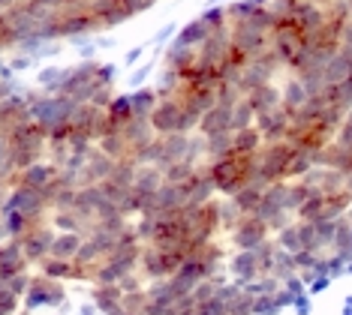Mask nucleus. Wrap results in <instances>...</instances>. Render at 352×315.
Here are the masks:
<instances>
[{"mask_svg": "<svg viewBox=\"0 0 352 315\" xmlns=\"http://www.w3.org/2000/svg\"><path fill=\"white\" fill-rule=\"evenodd\" d=\"M256 165H259V153H226L220 159H208V177L214 180V189L223 196H235L244 183H253Z\"/></svg>", "mask_w": 352, "mask_h": 315, "instance_id": "obj_1", "label": "nucleus"}, {"mask_svg": "<svg viewBox=\"0 0 352 315\" xmlns=\"http://www.w3.org/2000/svg\"><path fill=\"white\" fill-rule=\"evenodd\" d=\"M30 120L43 129V132H54L58 126H67L73 120L78 102L63 93H45V96H30Z\"/></svg>", "mask_w": 352, "mask_h": 315, "instance_id": "obj_2", "label": "nucleus"}, {"mask_svg": "<svg viewBox=\"0 0 352 315\" xmlns=\"http://www.w3.org/2000/svg\"><path fill=\"white\" fill-rule=\"evenodd\" d=\"M151 126L157 135H169V132H184V105L178 96H166L157 102V108L151 111Z\"/></svg>", "mask_w": 352, "mask_h": 315, "instance_id": "obj_3", "label": "nucleus"}, {"mask_svg": "<svg viewBox=\"0 0 352 315\" xmlns=\"http://www.w3.org/2000/svg\"><path fill=\"white\" fill-rule=\"evenodd\" d=\"M229 36H232V45L238 48V51H244L247 58H256L259 51H265L271 45V34L265 30L253 27L250 21H235L229 24Z\"/></svg>", "mask_w": 352, "mask_h": 315, "instance_id": "obj_4", "label": "nucleus"}, {"mask_svg": "<svg viewBox=\"0 0 352 315\" xmlns=\"http://www.w3.org/2000/svg\"><path fill=\"white\" fill-rule=\"evenodd\" d=\"M118 159L115 156H109L106 150H100V148H91V153L85 156V163L82 168H78V180H82V187H87V183H102V180H109V174H111V168H115Z\"/></svg>", "mask_w": 352, "mask_h": 315, "instance_id": "obj_5", "label": "nucleus"}, {"mask_svg": "<svg viewBox=\"0 0 352 315\" xmlns=\"http://www.w3.org/2000/svg\"><path fill=\"white\" fill-rule=\"evenodd\" d=\"M289 126H292V115L283 105L265 111V115H256V129L262 132L265 141H283L286 135H289Z\"/></svg>", "mask_w": 352, "mask_h": 315, "instance_id": "obj_6", "label": "nucleus"}, {"mask_svg": "<svg viewBox=\"0 0 352 315\" xmlns=\"http://www.w3.org/2000/svg\"><path fill=\"white\" fill-rule=\"evenodd\" d=\"M235 246H241V249H253V246H259L262 240H268V222L265 220H259L256 213H244L241 220H238L235 225Z\"/></svg>", "mask_w": 352, "mask_h": 315, "instance_id": "obj_7", "label": "nucleus"}, {"mask_svg": "<svg viewBox=\"0 0 352 315\" xmlns=\"http://www.w3.org/2000/svg\"><path fill=\"white\" fill-rule=\"evenodd\" d=\"M43 205H45V192L21 183L10 196V201H6V210H19V213H25V216H39L43 213Z\"/></svg>", "mask_w": 352, "mask_h": 315, "instance_id": "obj_8", "label": "nucleus"}, {"mask_svg": "<svg viewBox=\"0 0 352 315\" xmlns=\"http://www.w3.org/2000/svg\"><path fill=\"white\" fill-rule=\"evenodd\" d=\"M292 24L301 30V34H314L325 24V6L314 3V0H298L292 12Z\"/></svg>", "mask_w": 352, "mask_h": 315, "instance_id": "obj_9", "label": "nucleus"}, {"mask_svg": "<svg viewBox=\"0 0 352 315\" xmlns=\"http://www.w3.org/2000/svg\"><path fill=\"white\" fill-rule=\"evenodd\" d=\"M184 189V198H187V207H199V205H208L214 196V180L208 177V172H193V177L181 183Z\"/></svg>", "mask_w": 352, "mask_h": 315, "instance_id": "obj_10", "label": "nucleus"}, {"mask_svg": "<svg viewBox=\"0 0 352 315\" xmlns=\"http://www.w3.org/2000/svg\"><path fill=\"white\" fill-rule=\"evenodd\" d=\"M199 132L205 135H217V132H232V105H211V108L202 115V120H199Z\"/></svg>", "mask_w": 352, "mask_h": 315, "instance_id": "obj_11", "label": "nucleus"}, {"mask_svg": "<svg viewBox=\"0 0 352 315\" xmlns=\"http://www.w3.org/2000/svg\"><path fill=\"white\" fill-rule=\"evenodd\" d=\"M60 177V165H54V163H43V159H39V163H34L30 168H25V172H21V183H25V187H34V189H49L54 180H58Z\"/></svg>", "mask_w": 352, "mask_h": 315, "instance_id": "obj_12", "label": "nucleus"}, {"mask_svg": "<svg viewBox=\"0 0 352 315\" xmlns=\"http://www.w3.org/2000/svg\"><path fill=\"white\" fill-rule=\"evenodd\" d=\"M352 75V48H338L325 63V82L328 84H340L343 78Z\"/></svg>", "mask_w": 352, "mask_h": 315, "instance_id": "obj_13", "label": "nucleus"}, {"mask_svg": "<svg viewBox=\"0 0 352 315\" xmlns=\"http://www.w3.org/2000/svg\"><path fill=\"white\" fill-rule=\"evenodd\" d=\"M232 277H235L238 285H247V282H253V279L262 277L259 261H256L253 249H241V253L232 258Z\"/></svg>", "mask_w": 352, "mask_h": 315, "instance_id": "obj_14", "label": "nucleus"}, {"mask_svg": "<svg viewBox=\"0 0 352 315\" xmlns=\"http://www.w3.org/2000/svg\"><path fill=\"white\" fill-rule=\"evenodd\" d=\"M121 132H124L126 144H130V153H133L135 148H145V144H151V141L157 139V132H154V126H151L148 117H133L130 124L121 129Z\"/></svg>", "mask_w": 352, "mask_h": 315, "instance_id": "obj_15", "label": "nucleus"}, {"mask_svg": "<svg viewBox=\"0 0 352 315\" xmlns=\"http://www.w3.org/2000/svg\"><path fill=\"white\" fill-rule=\"evenodd\" d=\"M166 183V174L160 165H139L135 168V180H133V189L142 192V196H154V192Z\"/></svg>", "mask_w": 352, "mask_h": 315, "instance_id": "obj_16", "label": "nucleus"}, {"mask_svg": "<svg viewBox=\"0 0 352 315\" xmlns=\"http://www.w3.org/2000/svg\"><path fill=\"white\" fill-rule=\"evenodd\" d=\"M280 100H283V96H280V87H277L274 82L259 84V87H256V91L247 93V102L253 105V111H256V115H265V111L277 108Z\"/></svg>", "mask_w": 352, "mask_h": 315, "instance_id": "obj_17", "label": "nucleus"}, {"mask_svg": "<svg viewBox=\"0 0 352 315\" xmlns=\"http://www.w3.org/2000/svg\"><path fill=\"white\" fill-rule=\"evenodd\" d=\"M52 244H54V234L49 229H36L25 234V240H21V253L28 258H43L45 253H52Z\"/></svg>", "mask_w": 352, "mask_h": 315, "instance_id": "obj_18", "label": "nucleus"}, {"mask_svg": "<svg viewBox=\"0 0 352 315\" xmlns=\"http://www.w3.org/2000/svg\"><path fill=\"white\" fill-rule=\"evenodd\" d=\"M280 96H283V100H280V105H283V108L289 111V115H292V111H298L301 105L310 100L307 87H304V82H301L298 75H292L289 82H286L283 87H280Z\"/></svg>", "mask_w": 352, "mask_h": 315, "instance_id": "obj_19", "label": "nucleus"}, {"mask_svg": "<svg viewBox=\"0 0 352 315\" xmlns=\"http://www.w3.org/2000/svg\"><path fill=\"white\" fill-rule=\"evenodd\" d=\"M106 117L115 129H124L126 124L133 120V100L130 93H121V96H111V102L106 105Z\"/></svg>", "mask_w": 352, "mask_h": 315, "instance_id": "obj_20", "label": "nucleus"}, {"mask_svg": "<svg viewBox=\"0 0 352 315\" xmlns=\"http://www.w3.org/2000/svg\"><path fill=\"white\" fill-rule=\"evenodd\" d=\"M262 144H265V139H262V132L256 129V124L232 132V150L235 153H259Z\"/></svg>", "mask_w": 352, "mask_h": 315, "instance_id": "obj_21", "label": "nucleus"}, {"mask_svg": "<svg viewBox=\"0 0 352 315\" xmlns=\"http://www.w3.org/2000/svg\"><path fill=\"white\" fill-rule=\"evenodd\" d=\"M208 36H211V27H208V24H205L202 19H193L190 24H184V27L178 30L175 43H178V45H187V48H199Z\"/></svg>", "mask_w": 352, "mask_h": 315, "instance_id": "obj_22", "label": "nucleus"}, {"mask_svg": "<svg viewBox=\"0 0 352 315\" xmlns=\"http://www.w3.org/2000/svg\"><path fill=\"white\" fill-rule=\"evenodd\" d=\"M121 301H124L121 285H97V292H94V303H97V310H102L106 315H115L121 310Z\"/></svg>", "mask_w": 352, "mask_h": 315, "instance_id": "obj_23", "label": "nucleus"}, {"mask_svg": "<svg viewBox=\"0 0 352 315\" xmlns=\"http://www.w3.org/2000/svg\"><path fill=\"white\" fill-rule=\"evenodd\" d=\"M262 189L265 187H259V183H244V187L232 196V205L241 210V213H256V207H259V201H262Z\"/></svg>", "mask_w": 352, "mask_h": 315, "instance_id": "obj_24", "label": "nucleus"}, {"mask_svg": "<svg viewBox=\"0 0 352 315\" xmlns=\"http://www.w3.org/2000/svg\"><path fill=\"white\" fill-rule=\"evenodd\" d=\"M130 100H133V117H151V111L157 108L160 96H157L154 87H135L130 93Z\"/></svg>", "mask_w": 352, "mask_h": 315, "instance_id": "obj_25", "label": "nucleus"}, {"mask_svg": "<svg viewBox=\"0 0 352 315\" xmlns=\"http://www.w3.org/2000/svg\"><path fill=\"white\" fill-rule=\"evenodd\" d=\"M196 63V48H187V45H178V43H172V48L166 51V67L169 69H178L181 75L187 72L190 67Z\"/></svg>", "mask_w": 352, "mask_h": 315, "instance_id": "obj_26", "label": "nucleus"}, {"mask_svg": "<svg viewBox=\"0 0 352 315\" xmlns=\"http://www.w3.org/2000/svg\"><path fill=\"white\" fill-rule=\"evenodd\" d=\"M78 246H82V237H78L76 231H67V234H60V237H54L52 255L54 258H63V261H69V258H76Z\"/></svg>", "mask_w": 352, "mask_h": 315, "instance_id": "obj_27", "label": "nucleus"}, {"mask_svg": "<svg viewBox=\"0 0 352 315\" xmlns=\"http://www.w3.org/2000/svg\"><path fill=\"white\" fill-rule=\"evenodd\" d=\"M97 148L106 150L109 156H115V159L130 156V144H126L124 132H109V135H102V139H97Z\"/></svg>", "mask_w": 352, "mask_h": 315, "instance_id": "obj_28", "label": "nucleus"}, {"mask_svg": "<svg viewBox=\"0 0 352 315\" xmlns=\"http://www.w3.org/2000/svg\"><path fill=\"white\" fill-rule=\"evenodd\" d=\"M142 268H145V273H148L151 279L169 277V270H166V261H163V249H160V246L148 249V253H142Z\"/></svg>", "mask_w": 352, "mask_h": 315, "instance_id": "obj_29", "label": "nucleus"}, {"mask_svg": "<svg viewBox=\"0 0 352 315\" xmlns=\"http://www.w3.org/2000/svg\"><path fill=\"white\" fill-rule=\"evenodd\" d=\"M253 124H256V111H253V105L247 102V96H241V100L232 105V132L244 129V126H253Z\"/></svg>", "mask_w": 352, "mask_h": 315, "instance_id": "obj_30", "label": "nucleus"}, {"mask_svg": "<svg viewBox=\"0 0 352 315\" xmlns=\"http://www.w3.org/2000/svg\"><path fill=\"white\" fill-rule=\"evenodd\" d=\"M232 153V132H217V135H208L205 139V156L208 159H220Z\"/></svg>", "mask_w": 352, "mask_h": 315, "instance_id": "obj_31", "label": "nucleus"}, {"mask_svg": "<svg viewBox=\"0 0 352 315\" xmlns=\"http://www.w3.org/2000/svg\"><path fill=\"white\" fill-rule=\"evenodd\" d=\"M126 273H130V270H124L121 264L111 261V258H109V261L97 270V277H94V279H97V285H118V282H121Z\"/></svg>", "mask_w": 352, "mask_h": 315, "instance_id": "obj_32", "label": "nucleus"}, {"mask_svg": "<svg viewBox=\"0 0 352 315\" xmlns=\"http://www.w3.org/2000/svg\"><path fill=\"white\" fill-rule=\"evenodd\" d=\"M63 75H67V69L63 67H45L43 72H39V87L49 93H58L60 84H63Z\"/></svg>", "mask_w": 352, "mask_h": 315, "instance_id": "obj_33", "label": "nucleus"}, {"mask_svg": "<svg viewBox=\"0 0 352 315\" xmlns=\"http://www.w3.org/2000/svg\"><path fill=\"white\" fill-rule=\"evenodd\" d=\"M208 27H211V34H217V30H229V15H226V6H211V10H205L199 15Z\"/></svg>", "mask_w": 352, "mask_h": 315, "instance_id": "obj_34", "label": "nucleus"}, {"mask_svg": "<svg viewBox=\"0 0 352 315\" xmlns=\"http://www.w3.org/2000/svg\"><path fill=\"white\" fill-rule=\"evenodd\" d=\"M277 246L286 249V253H298V249H304L301 246V237H298V225L289 222L286 229H280L277 231Z\"/></svg>", "mask_w": 352, "mask_h": 315, "instance_id": "obj_35", "label": "nucleus"}, {"mask_svg": "<svg viewBox=\"0 0 352 315\" xmlns=\"http://www.w3.org/2000/svg\"><path fill=\"white\" fill-rule=\"evenodd\" d=\"M193 172H196V165L190 163V159H178V163H172L163 174H166V183H184L187 177H193Z\"/></svg>", "mask_w": 352, "mask_h": 315, "instance_id": "obj_36", "label": "nucleus"}, {"mask_svg": "<svg viewBox=\"0 0 352 315\" xmlns=\"http://www.w3.org/2000/svg\"><path fill=\"white\" fill-rule=\"evenodd\" d=\"M43 270L49 279H63V277H73V264L63 261V258H49V261H43Z\"/></svg>", "mask_w": 352, "mask_h": 315, "instance_id": "obj_37", "label": "nucleus"}, {"mask_svg": "<svg viewBox=\"0 0 352 315\" xmlns=\"http://www.w3.org/2000/svg\"><path fill=\"white\" fill-rule=\"evenodd\" d=\"M334 141H338L340 148H352V108L343 115L338 132H334Z\"/></svg>", "mask_w": 352, "mask_h": 315, "instance_id": "obj_38", "label": "nucleus"}, {"mask_svg": "<svg viewBox=\"0 0 352 315\" xmlns=\"http://www.w3.org/2000/svg\"><path fill=\"white\" fill-rule=\"evenodd\" d=\"M30 216L25 213H19V210H10V216H6V231L12 234V237H19L21 231H25V225H28Z\"/></svg>", "mask_w": 352, "mask_h": 315, "instance_id": "obj_39", "label": "nucleus"}, {"mask_svg": "<svg viewBox=\"0 0 352 315\" xmlns=\"http://www.w3.org/2000/svg\"><path fill=\"white\" fill-rule=\"evenodd\" d=\"M115 75H118V67L115 63H97V82L102 87H111L115 84Z\"/></svg>", "mask_w": 352, "mask_h": 315, "instance_id": "obj_40", "label": "nucleus"}, {"mask_svg": "<svg viewBox=\"0 0 352 315\" xmlns=\"http://www.w3.org/2000/svg\"><path fill=\"white\" fill-rule=\"evenodd\" d=\"M30 288V279L25 277V273H15V277H10V292L12 294H25Z\"/></svg>", "mask_w": 352, "mask_h": 315, "instance_id": "obj_41", "label": "nucleus"}, {"mask_svg": "<svg viewBox=\"0 0 352 315\" xmlns=\"http://www.w3.org/2000/svg\"><path fill=\"white\" fill-rule=\"evenodd\" d=\"M340 45H343V48H352V19L340 27Z\"/></svg>", "mask_w": 352, "mask_h": 315, "instance_id": "obj_42", "label": "nucleus"}, {"mask_svg": "<svg viewBox=\"0 0 352 315\" xmlns=\"http://www.w3.org/2000/svg\"><path fill=\"white\" fill-rule=\"evenodd\" d=\"M148 72H151V67H142V69H139V72H135V75L130 78V87H133V91H135V87H142V84H145Z\"/></svg>", "mask_w": 352, "mask_h": 315, "instance_id": "obj_43", "label": "nucleus"}, {"mask_svg": "<svg viewBox=\"0 0 352 315\" xmlns=\"http://www.w3.org/2000/svg\"><path fill=\"white\" fill-rule=\"evenodd\" d=\"M10 96H15V87L10 78H0V100H10Z\"/></svg>", "mask_w": 352, "mask_h": 315, "instance_id": "obj_44", "label": "nucleus"}, {"mask_svg": "<svg viewBox=\"0 0 352 315\" xmlns=\"http://www.w3.org/2000/svg\"><path fill=\"white\" fill-rule=\"evenodd\" d=\"M172 34H175V27H172V24H166V27H163V30H160L157 43H166V39H172Z\"/></svg>", "mask_w": 352, "mask_h": 315, "instance_id": "obj_45", "label": "nucleus"}, {"mask_svg": "<svg viewBox=\"0 0 352 315\" xmlns=\"http://www.w3.org/2000/svg\"><path fill=\"white\" fill-rule=\"evenodd\" d=\"M30 67V54H25V58H15L12 63V69H28Z\"/></svg>", "mask_w": 352, "mask_h": 315, "instance_id": "obj_46", "label": "nucleus"}, {"mask_svg": "<svg viewBox=\"0 0 352 315\" xmlns=\"http://www.w3.org/2000/svg\"><path fill=\"white\" fill-rule=\"evenodd\" d=\"M142 58V48H133V51L130 54H126V63H135V60H139Z\"/></svg>", "mask_w": 352, "mask_h": 315, "instance_id": "obj_47", "label": "nucleus"}, {"mask_svg": "<svg viewBox=\"0 0 352 315\" xmlns=\"http://www.w3.org/2000/svg\"><path fill=\"white\" fill-rule=\"evenodd\" d=\"M314 3H319V6H328V3H331V0H314Z\"/></svg>", "mask_w": 352, "mask_h": 315, "instance_id": "obj_48", "label": "nucleus"}, {"mask_svg": "<svg viewBox=\"0 0 352 315\" xmlns=\"http://www.w3.org/2000/svg\"><path fill=\"white\" fill-rule=\"evenodd\" d=\"M85 315H91V306H85Z\"/></svg>", "mask_w": 352, "mask_h": 315, "instance_id": "obj_49", "label": "nucleus"}, {"mask_svg": "<svg viewBox=\"0 0 352 315\" xmlns=\"http://www.w3.org/2000/svg\"><path fill=\"white\" fill-rule=\"evenodd\" d=\"M0 258H3V249H0Z\"/></svg>", "mask_w": 352, "mask_h": 315, "instance_id": "obj_50", "label": "nucleus"}]
</instances>
